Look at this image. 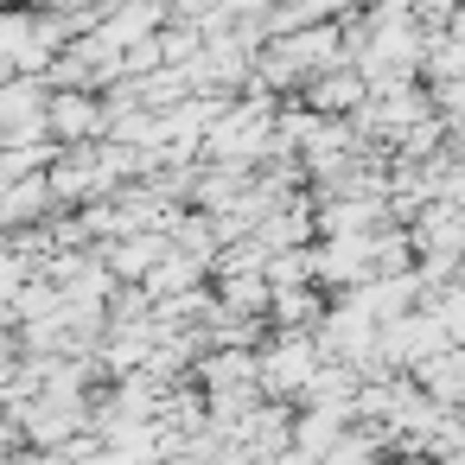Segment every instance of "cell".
Here are the masks:
<instances>
[{"instance_id":"6da1fadb","label":"cell","mask_w":465,"mask_h":465,"mask_svg":"<svg viewBox=\"0 0 465 465\" xmlns=\"http://www.w3.org/2000/svg\"><path fill=\"white\" fill-rule=\"evenodd\" d=\"M7 287H14V262L0 255V300H7Z\"/></svg>"}]
</instances>
